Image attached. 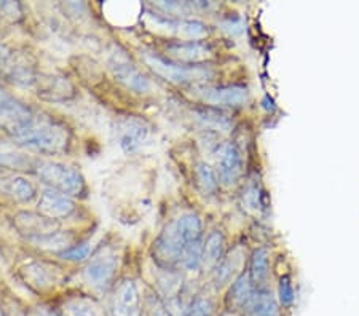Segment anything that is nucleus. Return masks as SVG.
Returning a JSON list of instances; mask_svg holds the SVG:
<instances>
[{
  "instance_id": "f257e3e1",
  "label": "nucleus",
  "mask_w": 359,
  "mask_h": 316,
  "mask_svg": "<svg viewBox=\"0 0 359 316\" xmlns=\"http://www.w3.org/2000/svg\"><path fill=\"white\" fill-rule=\"evenodd\" d=\"M203 243L201 219L194 212H187L161 232L155 243V254L163 263L182 262L190 249Z\"/></svg>"
},
{
  "instance_id": "f03ea898",
  "label": "nucleus",
  "mask_w": 359,
  "mask_h": 316,
  "mask_svg": "<svg viewBox=\"0 0 359 316\" xmlns=\"http://www.w3.org/2000/svg\"><path fill=\"white\" fill-rule=\"evenodd\" d=\"M20 147L39 153H61L69 146V131L66 126L51 120H34L20 136L13 137Z\"/></svg>"
},
{
  "instance_id": "7ed1b4c3",
  "label": "nucleus",
  "mask_w": 359,
  "mask_h": 316,
  "mask_svg": "<svg viewBox=\"0 0 359 316\" xmlns=\"http://www.w3.org/2000/svg\"><path fill=\"white\" fill-rule=\"evenodd\" d=\"M141 56L155 76L176 85L201 82V80H206L212 76V71L206 66H185L181 62L170 61L163 56L155 55L152 51H142Z\"/></svg>"
},
{
  "instance_id": "20e7f679",
  "label": "nucleus",
  "mask_w": 359,
  "mask_h": 316,
  "mask_svg": "<svg viewBox=\"0 0 359 316\" xmlns=\"http://www.w3.org/2000/svg\"><path fill=\"white\" fill-rule=\"evenodd\" d=\"M36 174L40 181L48 184L51 188L62 192L71 197V195H80L85 191V181L82 174L72 166L57 162H40L37 163Z\"/></svg>"
},
{
  "instance_id": "39448f33",
  "label": "nucleus",
  "mask_w": 359,
  "mask_h": 316,
  "mask_svg": "<svg viewBox=\"0 0 359 316\" xmlns=\"http://www.w3.org/2000/svg\"><path fill=\"white\" fill-rule=\"evenodd\" d=\"M107 66L111 69L115 80H118L121 85L131 90L133 93L144 95L152 90L150 80L139 71L137 66L130 60V56L126 55V51L121 50L120 47H114L109 51Z\"/></svg>"
},
{
  "instance_id": "423d86ee",
  "label": "nucleus",
  "mask_w": 359,
  "mask_h": 316,
  "mask_svg": "<svg viewBox=\"0 0 359 316\" xmlns=\"http://www.w3.org/2000/svg\"><path fill=\"white\" fill-rule=\"evenodd\" d=\"M34 120H36V117L32 115L31 109L0 86V128L7 131L11 137H16Z\"/></svg>"
},
{
  "instance_id": "0eeeda50",
  "label": "nucleus",
  "mask_w": 359,
  "mask_h": 316,
  "mask_svg": "<svg viewBox=\"0 0 359 316\" xmlns=\"http://www.w3.org/2000/svg\"><path fill=\"white\" fill-rule=\"evenodd\" d=\"M115 272H117V256L111 251H101L85 267L83 277L93 289L104 291L112 283Z\"/></svg>"
},
{
  "instance_id": "6e6552de",
  "label": "nucleus",
  "mask_w": 359,
  "mask_h": 316,
  "mask_svg": "<svg viewBox=\"0 0 359 316\" xmlns=\"http://www.w3.org/2000/svg\"><path fill=\"white\" fill-rule=\"evenodd\" d=\"M150 136V126L142 118L126 115L118 118L117 122V137L120 147L125 152H136L147 142Z\"/></svg>"
},
{
  "instance_id": "1a4fd4ad",
  "label": "nucleus",
  "mask_w": 359,
  "mask_h": 316,
  "mask_svg": "<svg viewBox=\"0 0 359 316\" xmlns=\"http://www.w3.org/2000/svg\"><path fill=\"white\" fill-rule=\"evenodd\" d=\"M217 174L219 181L224 186H235L243 174V157L240 149L235 144L227 142L219 152L217 158Z\"/></svg>"
},
{
  "instance_id": "9d476101",
  "label": "nucleus",
  "mask_w": 359,
  "mask_h": 316,
  "mask_svg": "<svg viewBox=\"0 0 359 316\" xmlns=\"http://www.w3.org/2000/svg\"><path fill=\"white\" fill-rule=\"evenodd\" d=\"M39 212L51 221L65 219L75 211V203L69 195L57 192L55 188H46L42 192L37 203Z\"/></svg>"
},
{
  "instance_id": "9b49d317",
  "label": "nucleus",
  "mask_w": 359,
  "mask_h": 316,
  "mask_svg": "<svg viewBox=\"0 0 359 316\" xmlns=\"http://www.w3.org/2000/svg\"><path fill=\"white\" fill-rule=\"evenodd\" d=\"M200 96L206 104L236 107L243 106L249 99V91L241 85H222L203 88Z\"/></svg>"
},
{
  "instance_id": "f8f14e48",
  "label": "nucleus",
  "mask_w": 359,
  "mask_h": 316,
  "mask_svg": "<svg viewBox=\"0 0 359 316\" xmlns=\"http://www.w3.org/2000/svg\"><path fill=\"white\" fill-rule=\"evenodd\" d=\"M115 316H141V294L133 280L120 281L114 292Z\"/></svg>"
},
{
  "instance_id": "ddd939ff",
  "label": "nucleus",
  "mask_w": 359,
  "mask_h": 316,
  "mask_svg": "<svg viewBox=\"0 0 359 316\" xmlns=\"http://www.w3.org/2000/svg\"><path fill=\"white\" fill-rule=\"evenodd\" d=\"M22 278L36 289H50L61 278L60 268L46 262H32L21 270Z\"/></svg>"
},
{
  "instance_id": "4468645a",
  "label": "nucleus",
  "mask_w": 359,
  "mask_h": 316,
  "mask_svg": "<svg viewBox=\"0 0 359 316\" xmlns=\"http://www.w3.org/2000/svg\"><path fill=\"white\" fill-rule=\"evenodd\" d=\"M168 53L177 61L182 62H201L210 60L212 50L206 42L200 40H185V42H175L168 45Z\"/></svg>"
},
{
  "instance_id": "2eb2a0df",
  "label": "nucleus",
  "mask_w": 359,
  "mask_h": 316,
  "mask_svg": "<svg viewBox=\"0 0 359 316\" xmlns=\"http://www.w3.org/2000/svg\"><path fill=\"white\" fill-rule=\"evenodd\" d=\"M0 193L15 201H31L36 197V187L32 182L20 174H0Z\"/></svg>"
},
{
  "instance_id": "dca6fc26",
  "label": "nucleus",
  "mask_w": 359,
  "mask_h": 316,
  "mask_svg": "<svg viewBox=\"0 0 359 316\" xmlns=\"http://www.w3.org/2000/svg\"><path fill=\"white\" fill-rule=\"evenodd\" d=\"M256 284L252 283L249 273H241L233 280L229 291V305L233 308H249L256 296Z\"/></svg>"
},
{
  "instance_id": "f3484780",
  "label": "nucleus",
  "mask_w": 359,
  "mask_h": 316,
  "mask_svg": "<svg viewBox=\"0 0 359 316\" xmlns=\"http://www.w3.org/2000/svg\"><path fill=\"white\" fill-rule=\"evenodd\" d=\"M39 96L50 101H62L74 95V86L67 78L60 76H46L39 78Z\"/></svg>"
},
{
  "instance_id": "a211bd4d",
  "label": "nucleus",
  "mask_w": 359,
  "mask_h": 316,
  "mask_svg": "<svg viewBox=\"0 0 359 316\" xmlns=\"http://www.w3.org/2000/svg\"><path fill=\"white\" fill-rule=\"evenodd\" d=\"M243 257H245V254H243L241 248H235L229 252L214 268V284L217 287H224L230 283L231 278L238 273V270L243 266Z\"/></svg>"
},
{
  "instance_id": "6ab92c4d",
  "label": "nucleus",
  "mask_w": 359,
  "mask_h": 316,
  "mask_svg": "<svg viewBox=\"0 0 359 316\" xmlns=\"http://www.w3.org/2000/svg\"><path fill=\"white\" fill-rule=\"evenodd\" d=\"M16 226H18L22 233H27V240L56 232L53 228V221L42 214L37 216L31 214V212H21V214L16 216Z\"/></svg>"
},
{
  "instance_id": "aec40b11",
  "label": "nucleus",
  "mask_w": 359,
  "mask_h": 316,
  "mask_svg": "<svg viewBox=\"0 0 359 316\" xmlns=\"http://www.w3.org/2000/svg\"><path fill=\"white\" fill-rule=\"evenodd\" d=\"M224 249H225V238L221 230H212L208 235L205 243H203V261L201 266L212 267L216 266L224 259Z\"/></svg>"
},
{
  "instance_id": "412c9836",
  "label": "nucleus",
  "mask_w": 359,
  "mask_h": 316,
  "mask_svg": "<svg viewBox=\"0 0 359 316\" xmlns=\"http://www.w3.org/2000/svg\"><path fill=\"white\" fill-rule=\"evenodd\" d=\"M249 316H280V308L273 294L267 289H260L254 296V301L249 305Z\"/></svg>"
},
{
  "instance_id": "4be33fe9",
  "label": "nucleus",
  "mask_w": 359,
  "mask_h": 316,
  "mask_svg": "<svg viewBox=\"0 0 359 316\" xmlns=\"http://www.w3.org/2000/svg\"><path fill=\"white\" fill-rule=\"evenodd\" d=\"M29 241H31L34 246H37V248L45 251H66L71 248L72 245V235L65 232H51L42 235V237L29 238Z\"/></svg>"
},
{
  "instance_id": "5701e85b",
  "label": "nucleus",
  "mask_w": 359,
  "mask_h": 316,
  "mask_svg": "<svg viewBox=\"0 0 359 316\" xmlns=\"http://www.w3.org/2000/svg\"><path fill=\"white\" fill-rule=\"evenodd\" d=\"M195 117L208 128H214L217 131H229L231 128V120L214 107H196Z\"/></svg>"
},
{
  "instance_id": "b1692460",
  "label": "nucleus",
  "mask_w": 359,
  "mask_h": 316,
  "mask_svg": "<svg viewBox=\"0 0 359 316\" xmlns=\"http://www.w3.org/2000/svg\"><path fill=\"white\" fill-rule=\"evenodd\" d=\"M195 184L203 195H214L219 188V176L210 165L201 162L195 166Z\"/></svg>"
},
{
  "instance_id": "393cba45",
  "label": "nucleus",
  "mask_w": 359,
  "mask_h": 316,
  "mask_svg": "<svg viewBox=\"0 0 359 316\" xmlns=\"http://www.w3.org/2000/svg\"><path fill=\"white\" fill-rule=\"evenodd\" d=\"M269 251L265 248H260L254 251L251 257V270H249V277H251L254 284H262L269 277L270 272V261H269Z\"/></svg>"
},
{
  "instance_id": "a878e982",
  "label": "nucleus",
  "mask_w": 359,
  "mask_h": 316,
  "mask_svg": "<svg viewBox=\"0 0 359 316\" xmlns=\"http://www.w3.org/2000/svg\"><path fill=\"white\" fill-rule=\"evenodd\" d=\"M0 166H7L13 170H27L37 168L36 160L22 152H16L11 147L0 149Z\"/></svg>"
},
{
  "instance_id": "bb28decb",
  "label": "nucleus",
  "mask_w": 359,
  "mask_h": 316,
  "mask_svg": "<svg viewBox=\"0 0 359 316\" xmlns=\"http://www.w3.org/2000/svg\"><path fill=\"white\" fill-rule=\"evenodd\" d=\"M66 316H100L96 305L86 298H72L65 305Z\"/></svg>"
},
{
  "instance_id": "cd10ccee",
  "label": "nucleus",
  "mask_w": 359,
  "mask_h": 316,
  "mask_svg": "<svg viewBox=\"0 0 359 316\" xmlns=\"http://www.w3.org/2000/svg\"><path fill=\"white\" fill-rule=\"evenodd\" d=\"M214 302L208 296H196L185 310L184 316H212Z\"/></svg>"
},
{
  "instance_id": "c85d7f7f",
  "label": "nucleus",
  "mask_w": 359,
  "mask_h": 316,
  "mask_svg": "<svg viewBox=\"0 0 359 316\" xmlns=\"http://www.w3.org/2000/svg\"><path fill=\"white\" fill-rule=\"evenodd\" d=\"M90 252H91L90 243H80V245L71 246V248L66 251H61L60 257L69 262H80V261H85V259H88Z\"/></svg>"
},
{
  "instance_id": "c756f323",
  "label": "nucleus",
  "mask_w": 359,
  "mask_h": 316,
  "mask_svg": "<svg viewBox=\"0 0 359 316\" xmlns=\"http://www.w3.org/2000/svg\"><path fill=\"white\" fill-rule=\"evenodd\" d=\"M177 26H179V31L184 32L185 36L194 37V39H200L208 32V29H206L205 25H203V22L194 21V20L182 21V22H179Z\"/></svg>"
},
{
  "instance_id": "7c9ffc66",
  "label": "nucleus",
  "mask_w": 359,
  "mask_h": 316,
  "mask_svg": "<svg viewBox=\"0 0 359 316\" xmlns=\"http://www.w3.org/2000/svg\"><path fill=\"white\" fill-rule=\"evenodd\" d=\"M295 298V292H294V286L292 281L289 277H283L280 280V302L285 308H289L294 303Z\"/></svg>"
},
{
  "instance_id": "2f4dec72",
  "label": "nucleus",
  "mask_w": 359,
  "mask_h": 316,
  "mask_svg": "<svg viewBox=\"0 0 359 316\" xmlns=\"http://www.w3.org/2000/svg\"><path fill=\"white\" fill-rule=\"evenodd\" d=\"M147 313L149 316H172L171 310L158 296H150L147 298Z\"/></svg>"
},
{
  "instance_id": "473e14b6",
  "label": "nucleus",
  "mask_w": 359,
  "mask_h": 316,
  "mask_svg": "<svg viewBox=\"0 0 359 316\" xmlns=\"http://www.w3.org/2000/svg\"><path fill=\"white\" fill-rule=\"evenodd\" d=\"M160 287H161V292H163L165 296L175 297L177 289H179V278L172 273H166L165 277L160 280Z\"/></svg>"
},
{
  "instance_id": "72a5a7b5",
  "label": "nucleus",
  "mask_w": 359,
  "mask_h": 316,
  "mask_svg": "<svg viewBox=\"0 0 359 316\" xmlns=\"http://www.w3.org/2000/svg\"><path fill=\"white\" fill-rule=\"evenodd\" d=\"M243 201H245L248 208H254V209H257L259 206H260V203H259V192H257V188H256V187H249L248 191H246V193H245V197H243Z\"/></svg>"
},
{
  "instance_id": "f704fd0d",
  "label": "nucleus",
  "mask_w": 359,
  "mask_h": 316,
  "mask_svg": "<svg viewBox=\"0 0 359 316\" xmlns=\"http://www.w3.org/2000/svg\"><path fill=\"white\" fill-rule=\"evenodd\" d=\"M10 316H25V313H21V312H18V310H13V312L10 313Z\"/></svg>"
},
{
  "instance_id": "c9c22d12",
  "label": "nucleus",
  "mask_w": 359,
  "mask_h": 316,
  "mask_svg": "<svg viewBox=\"0 0 359 316\" xmlns=\"http://www.w3.org/2000/svg\"><path fill=\"white\" fill-rule=\"evenodd\" d=\"M221 316H236L233 312H227V313H222Z\"/></svg>"
},
{
  "instance_id": "e433bc0d",
  "label": "nucleus",
  "mask_w": 359,
  "mask_h": 316,
  "mask_svg": "<svg viewBox=\"0 0 359 316\" xmlns=\"http://www.w3.org/2000/svg\"><path fill=\"white\" fill-rule=\"evenodd\" d=\"M0 316H4V315H2V312H0Z\"/></svg>"
}]
</instances>
